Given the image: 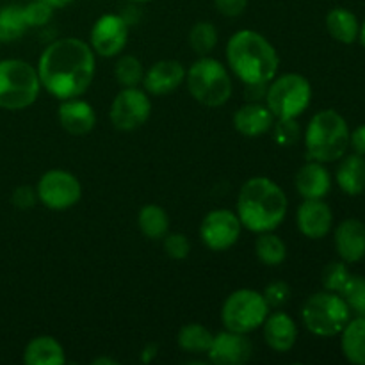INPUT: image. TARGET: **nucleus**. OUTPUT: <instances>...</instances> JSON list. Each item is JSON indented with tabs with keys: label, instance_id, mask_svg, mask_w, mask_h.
<instances>
[{
	"label": "nucleus",
	"instance_id": "3",
	"mask_svg": "<svg viewBox=\"0 0 365 365\" xmlns=\"http://www.w3.org/2000/svg\"><path fill=\"white\" fill-rule=\"evenodd\" d=\"M227 61L246 86H264L278 73L280 57L274 46L255 31H239L228 39Z\"/></svg>",
	"mask_w": 365,
	"mask_h": 365
},
{
	"label": "nucleus",
	"instance_id": "38",
	"mask_svg": "<svg viewBox=\"0 0 365 365\" xmlns=\"http://www.w3.org/2000/svg\"><path fill=\"white\" fill-rule=\"evenodd\" d=\"M11 202H13V205L16 207V209L29 210L36 205V202H38V192L32 187H29V185H20V187H16L13 191Z\"/></svg>",
	"mask_w": 365,
	"mask_h": 365
},
{
	"label": "nucleus",
	"instance_id": "44",
	"mask_svg": "<svg viewBox=\"0 0 365 365\" xmlns=\"http://www.w3.org/2000/svg\"><path fill=\"white\" fill-rule=\"evenodd\" d=\"M127 2H132V4H145V2H150V0H127Z\"/></svg>",
	"mask_w": 365,
	"mask_h": 365
},
{
	"label": "nucleus",
	"instance_id": "10",
	"mask_svg": "<svg viewBox=\"0 0 365 365\" xmlns=\"http://www.w3.org/2000/svg\"><path fill=\"white\" fill-rule=\"evenodd\" d=\"M38 200L52 210H66L78 203L82 196V185L75 175L64 170H50L39 178Z\"/></svg>",
	"mask_w": 365,
	"mask_h": 365
},
{
	"label": "nucleus",
	"instance_id": "26",
	"mask_svg": "<svg viewBox=\"0 0 365 365\" xmlns=\"http://www.w3.org/2000/svg\"><path fill=\"white\" fill-rule=\"evenodd\" d=\"M138 227L145 237L152 239V241H160L170 230V216L160 205L148 203L139 210Z\"/></svg>",
	"mask_w": 365,
	"mask_h": 365
},
{
	"label": "nucleus",
	"instance_id": "17",
	"mask_svg": "<svg viewBox=\"0 0 365 365\" xmlns=\"http://www.w3.org/2000/svg\"><path fill=\"white\" fill-rule=\"evenodd\" d=\"M59 123L68 134L86 135L95 128L96 114L88 102L77 98L63 100L59 106Z\"/></svg>",
	"mask_w": 365,
	"mask_h": 365
},
{
	"label": "nucleus",
	"instance_id": "19",
	"mask_svg": "<svg viewBox=\"0 0 365 365\" xmlns=\"http://www.w3.org/2000/svg\"><path fill=\"white\" fill-rule=\"evenodd\" d=\"M264 341L273 351L287 353L298 339V327L294 319L285 312H274L264 321Z\"/></svg>",
	"mask_w": 365,
	"mask_h": 365
},
{
	"label": "nucleus",
	"instance_id": "9",
	"mask_svg": "<svg viewBox=\"0 0 365 365\" xmlns=\"http://www.w3.org/2000/svg\"><path fill=\"white\" fill-rule=\"evenodd\" d=\"M269 316V307L260 292L252 289L234 291L223 303L221 321L225 328L237 334H250L264 324Z\"/></svg>",
	"mask_w": 365,
	"mask_h": 365
},
{
	"label": "nucleus",
	"instance_id": "24",
	"mask_svg": "<svg viewBox=\"0 0 365 365\" xmlns=\"http://www.w3.org/2000/svg\"><path fill=\"white\" fill-rule=\"evenodd\" d=\"M327 29L335 41L344 43V45H351L359 39V20L351 11L344 7H335L327 14Z\"/></svg>",
	"mask_w": 365,
	"mask_h": 365
},
{
	"label": "nucleus",
	"instance_id": "30",
	"mask_svg": "<svg viewBox=\"0 0 365 365\" xmlns=\"http://www.w3.org/2000/svg\"><path fill=\"white\" fill-rule=\"evenodd\" d=\"M217 43V31L210 21H198L189 32V45L198 56H207Z\"/></svg>",
	"mask_w": 365,
	"mask_h": 365
},
{
	"label": "nucleus",
	"instance_id": "2",
	"mask_svg": "<svg viewBox=\"0 0 365 365\" xmlns=\"http://www.w3.org/2000/svg\"><path fill=\"white\" fill-rule=\"evenodd\" d=\"M284 189L267 177H253L242 184L237 196V216L245 228L255 234L273 232L284 223L287 214Z\"/></svg>",
	"mask_w": 365,
	"mask_h": 365
},
{
	"label": "nucleus",
	"instance_id": "43",
	"mask_svg": "<svg viewBox=\"0 0 365 365\" xmlns=\"http://www.w3.org/2000/svg\"><path fill=\"white\" fill-rule=\"evenodd\" d=\"M359 38H360V43H362V45H364V48H365V21H364V24H362V27H360Z\"/></svg>",
	"mask_w": 365,
	"mask_h": 365
},
{
	"label": "nucleus",
	"instance_id": "23",
	"mask_svg": "<svg viewBox=\"0 0 365 365\" xmlns=\"http://www.w3.org/2000/svg\"><path fill=\"white\" fill-rule=\"evenodd\" d=\"M337 184L346 195L359 196L365 191V157L353 153L337 168Z\"/></svg>",
	"mask_w": 365,
	"mask_h": 365
},
{
	"label": "nucleus",
	"instance_id": "4",
	"mask_svg": "<svg viewBox=\"0 0 365 365\" xmlns=\"http://www.w3.org/2000/svg\"><path fill=\"white\" fill-rule=\"evenodd\" d=\"M349 146V127L337 110H321L305 130L307 157L317 163L341 159Z\"/></svg>",
	"mask_w": 365,
	"mask_h": 365
},
{
	"label": "nucleus",
	"instance_id": "35",
	"mask_svg": "<svg viewBox=\"0 0 365 365\" xmlns=\"http://www.w3.org/2000/svg\"><path fill=\"white\" fill-rule=\"evenodd\" d=\"M299 139V125L296 118H278L274 123V141L282 146L296 145Z\"/></svg>",
	"mask_w": 365,
	"mask_h": 365
},
{
	"label": "nucleus",
	"instance_id": "15",
	"mask_svg": "<svg viewBox=\"0 0 365 365\" xmlns=\"http://www.w3.org/2000/svg\"><path fill=\"white\" fill-rule=\"evenodd\" d=\"M299 232L309 239H323L334 223L331 209L323 200H305L296 214Z\"/></svg>",
	"mask_w": 365,
	"mask_h": 365
},
{
	"label": "nucleus",
	"instance_id": "31",
	"mask_svg": "<svg viewBox=\"0 0 365 365\" xmlns=\"http://www.w3.org/2000/svg\"><path fill=\"white\" fill-rule=\"evenodd\" d=\"M114 75L123 88H138L139 82H143L145 71H143V64L138 57L123 56L116 63Z\"/></svg>",
	"mask_w": 365,
	"mask_h": 365
},
{
	"label": "nucleus",
	"instance_id": "18",
	"mask_svg": "<svg viewBox=\"0 0 365 365\" xmlns=\"http://www.w3.org/2000/svg\"><path fill=\"white\" fill-rule=\"evenodd\" d=\"M335 248L344 262H359L365 257V225L359 220H344L335 230Z\"/></svg>",
	"mask_w": 365,
	"mask_h": 365
},
{
	"label": "nucleus",
	"instance_id": "14",
	"mask_svg": "<svg viewBox=\"0 0 365 365\" xmlns=\"http://www.w3.org/2000/svg\"><path fill=\"white\" fill-rule=\"evenodd\" d=\"M252 342L246 334L237 331H221L214 335L209 349V360L216 365H241L252 359Z\"/></svg>",
	"mask_w": 365,
	"mask_h": 365
},
{
	"label": "nucleus",
	"instance_id": "36",
	"mask_svg": "<svg viewBox=\"0 0 365 365\" xmlns=\"http://www.w3.org/2000/svg\"><path fill=\"white\" fill-rule=\"evenodd\" d=\"M164 252L170 259L184 260L191 252V242L184 234H166L163 239Z\"/></svg>",
	"mask_w": 365,
	"mask_h": 365
},
{
	"label": "nucleus",
	"instance_id": "32",
	"mask_svg": "<svg viewBox=\"0 0 365 365\" xmlns=\"http://www.w3.org/2000/svg\"><path fill=\"white\" fill-rule=\"evenodd\" d=\"M346 303H348L349 310H353L359 316L365 317V278L351 274L342 291L339 292Z\"/></svg>",
	"mask_w": 365,
	"mask_h": 365
},
{
	"label": "nucleus",
	"instance_id": "1",
	"mask_svg": "<svg viewBox=\"0 0 365 365\" xmlns=\"http://www.w3.org/2000/svg\"><path fill=\"white\" fill-rule=\"evenodd\" d=\"M36 70L50 95L59 100L77 98L95 78V52L82 39H57L43 50Z\"/></svg>",
	"mask_w": 365,
	"mask_h": 365
},
{
	"label": "nucleus",
	"instance_id": "5",
	"mask_svg": "<svg viewBox=\"0 0 365 365\" xmlns=\"http://www.w3.org/2000/svg\"><path fill=\"white\" fill-rule=\"evenodd\" d=\"M38 70L21 59L0 61V109L21 110L39 95Z\"/></svg>",
	"mask_w": 365,
	"mask_h": 365
},
{
	"label": "nucleus",
	"instance_id": "21",
	"mask_svg": "<svg viewBox=\"0 0 365 365\" xmlns=\"http://www.w3.org/2000/svg\"><path fill=\"white\" fill-rule=\"evenodd\" d=\"M274 123V116L269 107L262 103L250 102L242 106L241 109L235 110L234 114V127L239 134L246 138H259L264 135Z\"/></svg>",
	"mask_w": 365,
	"mask_h": 365
},
{
	"label": "nucleus",
	"instance_id": "6",
	"mask_svg": "<svg viewBox=\"0 0 365 365\" xmlns=\"http://www.w3.org/2000/svg\"><path fill=\"white\" fill-rule=\"evenodd\" d=\"M192 98L207 107H221L232 96V81L227 68L212 57L202 56L185 73Z\"/></svg>",
	"mask_w": 365,
	"mask_h": 365
},
{
	"label": "nucleus",
	"instance_id": "22",
	"mask_svg": "<svg viewBox=\"0 0 365 365\" xmlns=\"http://www.w3.org/2000/svg\"><path fill=\"white\" fill-rule=\"evenodd\" d=\"M66 356L59 342L48 335L36 337L25 346L24 362L27 365H63Z\"/></svg>",
	"mask_w": 365,
	"mask_h": 365
},
{
	"label": "nucleus",
	"instance_id": "20",
	"mask_svg": "<svg viewBox=\"0 0 365 365\" xmlns=\"http://www.w3.org/2000/svg\"><path fill=\"white\" fill-rule=\"evenodd\" d=\"M294 185L305 200H323L330 192L331 178L323 163L310 160L298 170Z\"/></svg>",
	"mask_w": 365,
	"mask_h": 365
},
{
	"label": "nucleus",
	"instance_id": "8",
	"mask_svg": "<svg viewBox=\"0 0 365 365\" xmlns=\"http://www.w3.org/2000/svg\"><path fill=\"white\" fill-rule=\"evenodd\" d=\"M312 86L299 73H284L271 81L266 91V103L273 116L298 118L310 106Z\"/></svg>",
	"mask_w": 365,
	"mask_h": 365
},
{
	"label": "nucleus",
	"instance_id": "42",
	"mask_svg": "<svg viewBox=\"0 0 365 365\" xmlns=\"http://www.w3.org/2000/svg\"><path fill=\"white\" fill-rule=\"evenodd\" d=\"M93 364H95V365H102V364L116 365L118 362H116V360H113V359H96V360H93Z\"/></svg>",
	"mask_w": 365,
	"mask_h": 365
},
{
	"label": "nucleus",
	"instance_id": "7",
	"mask_svg": "<svg viewBox=\"0 0 365 365\" xmlns=\"http://www.w3.org/2000/svg\"><path fill=\"white\" fill-rule=\"evenodd\" d=\"M351 310L337 292H317L310 296L302 310L307 330L317 337H334L348 324Z\"/></svg>",
	"mask_w": 365,
	"mask_h": 365
},
{
	"label": "nucleus",
	"instance_id": "29",
	"mask_svg": "<svg viewBox=\"0 0 365 365\" xmlns=\"http://www.w3.org/2000/svg\"><path fill=\"white\" fill-rule=\"evenodd\" d=\"M255 253L266 266H278L287 257V246L273 232H262L255 241Z\"/></svg>",
	"mask_w": 365,
	"mask_h": 365
},
{
	"label": "nucleus",
	"instance_id": "39",
	"mask_svg": "<svg viewBox=\"0 0 365 365\" xmlns=\"http://www.w3.org/2000/svg\"><path fill=\"white\" fill-rule=\"evenodd\" d=\"M214 6L223 16L235 18L245 13L248 0H214Z\"/></svg>",
	"mask_w": 365,
	"mask_h": 365
},
{
	"label": "nucleus",
	"instance_id": "37",
	"mask_svg": "<svg viewBox=\"0 0 365 365\" xmlns=\"http://www.w3.org/2000/svg\"><path fill=\"white\" fill-rule=\"evenodd\" d=\"M262 296L269 309H280V307H284L285 303L289 302V298H291V287H289L287 282L284 280L271 282V284L264 289Z\"/></svg>",
	"mask_w": 365,
	"mask_h": 365
},
{
	"label": "nucleus",
	"instance_id": "34",
	"mask_svg": "<svg viewBox=\"0 0 365 365\" xmlns=\"http://www.w3.org/2000/svg\"><path fill=\"white\" fill-rule=\"evenodd\" d=\"M25 21H27L29 29L31 27H43L48 24L50 18L53 14V7L50 6L46 0H32L24 7Z\"/></svg>",
	"mask_w": 365,
	"mask_h": 365
},
{
	"label": "nucleus",
	"instance_id": "25",
	"mask_svg": "<svg viewBox=\"0 0 365 365\" xmlns=\"http://www.w3.org/2000/svg\"><path fill=\"white\" fill-rule=\"evenodd\" d=\"M341 346L346 359L355 365H365V317L348 321L341 331Z\"/></svg>",
	"mask_w": 365,
	"mask_h": 365
},
{
	"label": "nucleus",
	"instance_id": "33",
	"mask_svg": "<svg viewBox=\"0 0 365 365\" xmlns=\"http://www.w3.org/2000/svg\"><path fill=\"white\" fill-rule=\"evenodd\" d=\"M351 273L346 267V262H330L323 271V285L327 291L330 292H341L342 287L346 285V282L349 280Z\"/></svg>",
	"mask_w": 365,
	"mask_h": 365
},
{
	"label": "nucleus",
	"instance_id": "40",
	"mask_svg": "<svg viewBox=\"0 0 365 365\" xmlns=\"http://www.w3.org/2000/svg\"><path fill=\"white\" fill-rule=\"evenodd\" d=\"M349 145L353 146L355 153L365 157V125H360L353 130V134H349Z\"/></svg>",
	"mask_w": 365,
	"mask_h": 365
},
{
	"label": "nucleus",
	"instance_id": "12",
	"mask_svg": "<svg viewBox=\"0 0 365 365\" xmlns=\"http://www.w3.org/2000/svg\"><path fill=\"white\" fill-rule=\"evenodd\" d=\"M241 221L239 216L232 210L217 209L210 210L202 221L200 235H202L203 245L212 252H225L232 248L239 241L241 235Z\"/></svg>",
	"mask_w": 365,
	"mask_h": 365
},
{
	"label": "nucleus",
	"instance_id": "16",
	"mask_svg": "<svg viewBox=\"0 0 365 365\" xmlns=\"http://www.w3.org/2000/svg\"><path fill=\"white\" fill-rule=\"evenodd\" d=\"M185 81V70L182 63L175 59H163L153 64L143 77L145 89L153 96H163L175 91Z\"/></svg>",
	"mask_w": 365,
	"mask_h": 365
},
{
	"label": "nucleus",
	"instance_id": "27",
	"mask_svg": "<svg viewBox=\"0 0 365 365\" xmlns=\"http://www.w3.org/2000/svg\"><path fill=\"white\" fill-rule=\"evenodd\" d=\"M214 335L210 334V330H207L203 324L191 323L182 327V330L178 331L177 342L185 353H192V355H207L212 344Z\"/></svg>",
	"mask_w": 365,
	"mask_h": 365
},
{
	"label": "nucleus",
	"instance_id": "28",
	"mask_svg": "<svg viewBox=\"0 0 365 365\" xmlns=\"http://www.w3.org/2000/svg\"><path fill=\"white\" fill-rule=\"evenodd\" d=\"M29 29L24 7L6 6L0 9V43H13L20 39Z\"/></svg>",
	"mask_w": 365,
	"mask_h": 365
},
{
	"label": "nucleus",
	"instance_id": "41",
	"mask_svg": "<svg viewBox=\"0 0 365 365\" xmlns=\"http://www.w3.org/2000/svg\"><path fill=\"white\" fill-rule=\"evenodd\" d=\"M46 2H48L50 6H52L53 9H56V7L68 6V4H71V2H73V0H46Z\"/></svg>",
	"mask_w": 365,
	"mask_h": 365
},
{
	"label": "nucleus",
	"instance_id": "13",
	"mask_svg": "<svg viewBox=\"0 0 365 365\" xmlns=\"http://www.w3.org/2000/svg\"><path fill=\"white\" fill-rule=\"evenodd\" d=\"M128 39V24L120 14H103L95 21L89 34L93 52L102 57H114L125 48Z\"/></svg>",
	"mask_w": 365,
	"mask_h": 365
},
{
	"label": "nucleus",
	"instance_id": "11",
	"mask_svg": "<svg viewBox=\"0 0 365 365\" xmlns=\"http://www.w3.org/2000/svg\"><path fill=\"white\" fill-rule=\"evenodd\" d=\"M152 102L148 95L138 88H123L110 106L109 116L118 130H135L148 121Z\"/></svg>",
	"mask_w": 365,
	"mask_h": 365
}]
</instances>
